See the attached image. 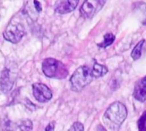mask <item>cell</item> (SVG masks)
I'll list each match as a JSON object with an SVG mask.
<instances>
[{
    "mask_svg": "<svg viewBox=\"0 0 146 131\" xmlns=\"http://www.w3.org/2000/svg\"><path fill=\"white\" fill-rule=\"evenodd\" d=\"M144 42H145V40L142 39V40L139 41V42L136 44V46L133 48V50H132V52H131V57L133 60H137V59H139L140 57H141L142 47H143V45H144Z\"/></svg>",
    "mask_w": 146,
    "mask_h": 131,
    "instance_id": "cell-12",
    "label": "cell"
},
{
    "mask_svg": "<svg viewBox=\"0 0 146 131\" xmlns=\"http://www.w3.org/2000/svg\"><path fill=\"white\" fill-rule=\"evenodd\" d=\"M106 0H85L80 7V15L86 19L92 18L101 10Z\"/></svg>",
    "mask_w": 146,
    "mask_h": 131,
    "instance_id": "cell-5",
    "label": "cell"
},
{
    "mask_svg": "<svg viewBox=\"0 0 146 131\" xmlns=\"http://www.w3.org/2000/svg\"><path fill=\"white\" fill-rule=\"evenodd\" d=\"M25 35V28L21 23L11 22L6 27L5 31L3 32V37L5 40L9 41L11 43H18L23 36Z\"/></svg>",
    "mask_w": 146,
    "mask_h": 131,
    "instance_id": "cell-4",
    "label": "cell"
},
{
    "mask_svg": "<svg viewBox=\"0 0 146 131\" xmlns=\"http://www.w3.org/2000/svg\"><path fill=\"white\" fill-rule=\"evenodd\" d=\"M115 40V35L112 34V33H106L104 35V38H103V41L101 43H98V47L100 48H106V47L110 46L112 43L114 42Z\"/></svg>",
    "mask_w": 146,
    "mask_h": 131,
    "instance_id": "cell-11",
    "label": "cell"
},
{
    "mask_svg": "<svg viewBox=\"0 0 146 131\" xmlns=\"http://www.w3.org/2000/svg\"><path fill=\"white\" fill-rule=\"evenodd\" d=\"M54 128H55V124H54V122H50L48 125L46 126V128H45V130L46 131H49V130H54Z\"/></svg>",
    "mask_w": 146,
    "mask_h": 131,
    "instance_id": "cell-17",
    "label": "cell"
},
{
    "mask_svg": "<svg viewBox=\"0 0 146 131\" xmlns=\"http://www.w3.org/2000/svg\"><path fill=\"white\" fill-rule=\"evenodd\" d=\"M18 128L22 129V130H30V129H32V122L30 120L21 121L20 124L18 125Z\"/></svg>",
    "mask_w": 146,
    "mask_h": 131,
    "instance_id": "cell-14",
    "label": "cell"
},
{
    "mask_svg": "<svg viewBox=\"0 0 146 131\" xmlns=\"http://www.w3.org/2000/svg\"><path fill=\"white\" fill-rule=\"evenodd\" d=\"M108 72V68L105 65L99 64V63H94L93 67H92V74L93 77L95 78H99V77L104 76L105 74H107Z\"/></svg>",
    "mask_w": 146,
    "mask_h": 131,
    "instance_id": "cell-10",
    "label": "cell"
},
{
    "mask_svg": "<svg viewBox=\"0 0 146 131\" xmlns=\"http://www.w3.org/2000/svg\"><path fill=\"white\" fill-rule=\"evenodd\" d=\"M42 71L49 78L64 79L68 75V69L61 61L48 57L42 62Z\"/></svg>",
    "mask_w": 146,
    "mask_h": 131,
    "instance_id": "cell-3",
    "label": "cell"
},
{
    "mask_svg": "<svg viewBox=\"0 0 146 131\" xmlns=\"http://www.w3.org/2000/svg\"><path fill=\"white\" fill-rule=\"evenodd\" d=\"M33 5H34L35 9H36V10L40 13L41 10H42V7H41V4H40V2H39L38 0H33Z\"/></svg>",
    "mask_w": 146,
    "mask_h": 131,
    "instance_id": "cell-16",
    "label": "cell"
},
{
    "mask_svg": "<svg viewBox=\"0 0 146 131\" xmlns=\"http://www.w3.org/2000/svg\"><path fill=\"white\" fill-rule=\"evenodd\" d=\"M138 128L141 131L146 130V111H144L143 114L141 115V117L138 120Z\"/></svg>",
    "mask_w": 146,
    "mask_h": 131,
    "instance_id": "cell-13",
    "label": "cell"
},
{
    "mask_svg": "<svg viewBox=\"0 0 146 131\" xmlns=\"http://www.w3.org/2000/svg\"><path fill=\"white\" fill-rule=\"evenodd\" d=\"M142 23H143V25H146V19H145V20H144V21H143V22H142Z\"/></svg>",
    "mask_w": 146,
    "mask_h": 131,
    "instance_id": "cell-18",
    "label": "cell"
},
{
    "mask_svg": "<svg viewBox=\"0 0 146 131\" xmlns=\"http://www.w3.org/2000/svg\"><path fill=\"white\" fill-rule=\"evenodd\" d=\"M92 79H93L92 69L89 66L84 65L78 67L70 77L71 89L76 92H80L91 83Z\"/></svg>",
    "mask_w": 146,
    "mask_h": 131,
    "instance_id": "cell-2",
    "label": "cell"
},
{
    "mask_svg": "<svg viewBox=\"0 0 146 131\" xmlns=\"http://www.w3.org/2000/svg\"><path fill=\"white\" fill-rule=\"evenodd\" d=\"M11 73H10V70L7 68H5L4 70L2 71L1 75H0V88L3 92H8L12 89L13 87V80L11 79Z\"/></svg>",
    "mask_w": 146,
    "mask_h": 131,
    "instance_id": "cell-9",
    "label": "cell"
},
{
    "mask_svg": "<svg viewBox=\"0 0 146 131\" xmlns=\"http://www.w3.org/2000/svg\"><path fill=\"white\" fill-rule=\"evenodd\" d=\"M79 0H57L55 4V12L58 14H67L72 12L77 7Z\"/></svg>",
    "mask_w": 146,
    "mask_h": 131,
    "instance_id": "cell-7",
    "label": "cell"
},
{
    "mask_svg": "<svg viewBox=\"0 0 146 131\" xmlns=\"http://www.w3.org/2000/svg\"><path fill=\"white\" fill-rule=\"evenodd\" d=\"M70 130H77V131H81V130H84V126L81 122H75L73 123V125L70 127Z\"/></svg>",
    "mask_w": 146,
    "mask_h": 131,
    "instance_id": "cell-15",
    "label": "cell"
},
{
    "mask_svg": "<svg viewBox=\"0 0 146 131\" xmlns=\"http://www.w3.org/2000/svg\"><path fill=\"white\" fill-rule=\"evenodd\" d=\"M32 92L35 99L40 103H46L52 98L50 88L43 83H34L32 85Z\"/></svg>",
    "mask_w": 146,
    "mask_h": 131,
    "instance_id": "cell-6",
    "label": "cell"
},
{
    "mask_svg": "<svg viewBox=\"0 0 146 131\" xmlns=\"http://www.w3.org/2000/svg\"><path fill=\"white\" fill-rule=\"evenodd\" d=\"M127 117V108L123 103L116 101L112 103L103 115V123L105 128L109 130H117Z\"/></svg>",
    "mask_w": 146,
    "mask_h": 131,
    "instance_id": "cell-1",
    "label": "cell"
},
{
    "mask_svg": "<svg viewBox=\"0 0 146 131\" xmlns=\"http://www.w3.org/2000/svg\"><path fill=\"white\" fill-rule=\"evenodd\" d=\"M133 97L137 101L145 102L146 101V76L137 81L134 86Z\"/></svg>",
    "mask_w": 146,
    "mask_h": 131,
    "instance_id": "cell-8",
    "label": "cell"
}]
</instances>
